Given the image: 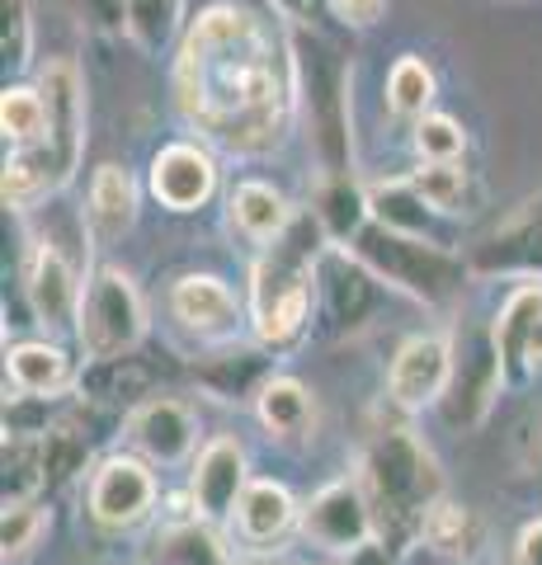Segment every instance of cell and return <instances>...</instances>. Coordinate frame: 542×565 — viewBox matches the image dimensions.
I'll list each match as a JSON object with an SVG mask.
<instances>
[{
    "instance_id": "cell-9",
    "label": "cell",
    "mask_w": 542,
    "mask_h": 565,
    "mask_svg": "<svg viewBox=\"0 0 542 565\" xmlns=\"http://www.w3.org/2000/svg\"><path fill=\"white\" fill-rule=\"evenodd\" d=\"M297 537L307 546H317L330 561H344L363 552L369 542L382 537L378 527V509L363 490V476H340V481L321 486L311 500L302 504V523H297Z\"/></svg>"
},
{
    "instance_id": "cell-38",
    "label": "cell",
    "mask_w": 542,
    "mask_h": 565,
    "mask_svg": "<svg viewBox=\"0 0 542 565\" xmlns=\"http://www.w3.org/2000/svg\"><path fill=\"white\" fill-rule=\"evenodd\" d=\"M471 147V137L467 128L453 114H439V109H429L425 118H415L411 122V151H415V161L419 166H439V161H463Z\"/></svg>"
},
{
    "instance_id": "cell-8",
    "label": "cell",
    "mask_w": 542,
    "mask_h": 565,
    "mask_svg": "<svg viewBox=\"0 0 542 565\" xmlns=\"http://www.w3.org/2000/svg\"><path fill=\"white\" fill-rule=\"evenodd\" d=\"M504 386H510V373H504L496 330L491 326H458L453 330V377H448V392L439 401V415H444L448 429L477 434L481 424L491 419Z\"/></svg>"
},
{
    "instance_id": "cell-31",
    "label": "cell",
    "mask_w": 542,
    "mask_h": 565,
    "mask_svg": "<svg viewBox=\"0 0 542 565\" xmlns=\"http://www.w3.org/2000/svg\"><path fill=\"white\" fill-rule=\"evenodd\" d=\"M43 467H47V494H57V490H66V486H76V481L91 476L95 444H91V429H85L76 415L47 419V429H43Z\"/></svg>"
},
{
    "instance_id": "cell-32",
    "label": "cell",
    "mask_w": 542,
    "mask_h": 565,
    "mask_svg": "<svg viewBox=\"0 0 542 565\" xmlns=\"http://www.w3.org/2000/svg\"><path fill=\"white\" fill-rule=\"evenodd\" d=\"M406 180L415 184L419 199H425L434 212H444L448 222L471 217V212L481 207V184L463 161H439V166L415 161V170H406Z\"/></svg>"
},
{
    "instance_id": "cell-37",
    "label": "cell",
    "mask_w": 542,
    "mask_h": 565,
    "mask_svg": "<svg viewBox=\"0 0 542 565\" xmlns=\"http://www.w3.org/2000/svg\"><path fill=\"white\" fill-rule=\"evenodd\" d=\"M47 467H43V429L39 434H6V504L43 500Z\"/></svg>"
},
{
    "instance_id": "cell-3",
    "label": "cell",
    "mask_w": 542,
    "mask_h": 565,
    "mask_svg": "<svg viewBox=\"0 0 542 565\" xmlns=\"http://www.w3.org/2000/svg\"><path fill=\"white\" fill-rule=\"evenodd\" d=\"M359 476L378 509L382 542L396 546V552H401V542L419 533V519L429 514V504L448 494L434 448L411 424H392V419L369 434V444L359 452Z\"/></svg>"
},
{
    "instance_id": "cell-44",
    "label": "cell",
    "mask_w": 542,
    "mask_h": 565,
    "mask_svg": "<svg viewBox=\"0 0 542 565\" xmlns=\"http://www.w3.org/2000/svg\"><path fill=\"white\" fill-rule=\"evenodd\" d=\"M510 565H542V519H529L514 533L510 546Z\"/></svg>"
},
{
    "instance_id": "cell-11",
    "label": "cell",
    "mask_w": 542,
    "mask_h": 565,
    "mask_svg": "<svg viewBox=\"0 0 542 565\" xmlns=\"http://www.w3.org/2000/svg\"><path fill=\"white\" fill-rule=\"evenodd\" d=\"M166 307H170V321L208 349L241 340V326L251 321L246 297H241L222 274H203V269L174 278L170 292H166Z\"/></svg>"
},
{
    "instance_id": "cell-4",
    "label": "cell",
    "mask_w": 542,
    "mask_h": 565,
    "mask_svg": "<svg viewBox=\"0 0 542 565\" xmlns=\"http://www.w3.org/2000/svg\"><path fill=\"white\" fill-rule=\"evenodd\" d=\"M349 250L369 264L392 292L411 297V302H419V307L458 302L467 278H471V264H467V255L458 250V245L396 232V226L378 222V217L349 241Z\"/></svg>"
},
{
    "instance_id": "cell-14",
    "label": "cell",
    "mask_w": 542,
    "mask_h": 565,
    "mask_svg": "<svg viewBox=\"0 0 542 565\" xmlns=\"http://www.w3.org/2000/svg\"><path fill=\"white\" fill-rule=\"evenodd\" d=\"M124 434H128V448L142 452L147 462L156 467H184L199 457V411L189 405L184 396L174 392H156L142 405H132L124 415Z\"/></svg>"
},
{
    "instance_id": "cell-19",
    "label": "cell",
    "mask_w": 542,
    "mask_h": 565,
    "mask_svg": "<svg viewBox=\"0 0 542 565\" xmlns=\"http://www.w3.org/2000/svg\"><path fill=\"white\" fill-rule=\"evenodd\" d=\"M297 523H302V504L293 500V490L284 481H269V476H251L246 494L226 519V533H232L241 552L269 556L297 533Z\"/></svg>"
},
{
    "instance_id": "cell-43",
    "label": "cell",
    "mask_w": 542,
    "mask_h": 565,
    "mask_svg": "<svg viewBox=\"0 0 542 565\" xmlns=\"http://www.w3.org/2000/svg\"><path fill=\"white\" fill-rule=\"evenodd\" d=\"M269 6L284 14L288 24H297V29H311L317 33L321 29V20L330 14V0H269Z\"/></svg>"
},
{
    "instance_id": "cell-36",
    "label": "cell",
    "mask_w": 542,
    "mask_h": 565,
    "mask_svg": "<svg viewBox=\"0 0 542 565\" xmlns=\"http://www.w3.org/2000/svg\"><path fill=\"white\" fill-rule=\"evenodd\" d=\"M0 132H6V147H43L47 141V99L39 85L29 81H10L0 90Z\"/></svg>"
},
{
    "instance_id": "cell-34",
    "label": "cell",
    "mask_w": 542,
    "mask_h": 565,
    "mask_svg": "<svg viewBox=\"0 0 542 565\" xmlns=\"http://www.w3.org/2000/svg\"><path fill=\"white\" fill-rule=\"evenodd\" d=\"M434 99H439V76H434L429 57L401 52V57L387 66V81H382V104H387V114L401 122H415L434 109Z\"/></svg>"
},
{
    "instance_id": "cell-1",
    "label": "cell",
    "mask_w": 542,
    "mask_h": 565,
    "mask_svg": "<svg viewBox=\"0 0 542 565\" xmlns=\"http://www.w3.org/2000/svg\"><path fill=\"white\" fill-rule=\"evenodd\" d=\"M302 81L297 47L241 0H213L174 52V109L226 156H274L293 132Z\"/></svg>"
},
{
    "instance_id": "cell-7",
    "label": "cell",
    "mask_w": 542,
    "mask_h": 565,
    "mask_svg": "<svg viewBox=\"0 0 542 565\" xmlns=\"http://www.w3.org/2000/svg\"><path fill=\"white\" fill-rule=\"evenodd\" d=\"M297 81L302 104L311 114V141H317L321 170L349 174L354 170V132H349V66L311 33V52H297Z\"/></svg>"
},
{
    "instance_id": "cell-5",
    "label": "cell",
    "mask_w": 542,
    "mask_h": 565,
    "mask_svg": "<svg viewBox=\"0 0 542 565\" xmlns=\"http://www.w3.org/2000/svg\"><path fill=\"white\" fill-rule=\"evenodd\" d=\"M147 330H151V316L137 278L128 269H118V264H91L85 269L81 311H76V344L85 353V363L142 349Z\"/></svg>"
},
{
    "instance_id": "cell-30",
    "label": "cell",
    "mask_w": 542,
    "mask_h": 565,
    "mask_svg": "<svg viewBox=\"0 0 542 565\" xmlns=\"http://www.w3.org/2000/svg\"><path fill=\"white\" fill-rule=\"evenodd\" d=\"M311 212L321 217L330 245H349L363 226L373 222V203H369V184L354 180V170L349 174H326L317 199H311Z\"/></svg>"
},
{
    "instance_id": "cell-33",
    "label": "cell",
    "mask_w": 542,
    "mask_h": 565,
    "mask_svg": "<svg viewBox=\"0 0 542 565\" xmlns=\"http://www.w3.org/2000/svg\"><path fill=\"white\" fill-rule=\"evenodd\" d=\"M369 203H373V217L387 222V226H396V232H411V236H429V241L453 245V241L439 232V222H448V217H444V212H434L425 199H419L406 174L369 184Z\"/></svg>"
},
{
    "instance_id": "cell-42",
    "label": "cell",
    "mask_w": 542,
    "mask_h": 565,
    "mask_svg": "<svg viewBox=\"0 0 542 565\" xmlns=\"http://www.w3.org/2000/svg\"><path fill=\"white\" fill-rule=\"evenodd\" d=\"M91 24L99 33H128V14H132V0H81Z\"/></svg>"
},
{
    "instance_id": "cell-10",
    "label": "cell",
    "mask_w": 542,
    "mask_h": 565,
    "mask_svg": "<svg viewBox=\"0 0 542 565\" xmlns=\"http://www.w3.org/2000/svg\"><path fill=\"white\" fill-rule=\"evenodd\" d=\"M217 184H222V170L203 137L166 141V147H156L151 166H147V193L170 217H194V212H203L217 199Z\"/></svg>"
},
{
    "instance_id": "cell-21",
    "label": "cell",
    "mask_w": 542,
    "mask_h": 565,
    "mask_svg": "<svg viewBox=\"0 0 542 565\" xmlns=\"http://www.w3.org/2000/svg\"><path fill=\"white\" fill-rule=\"evenodd\" d=\"M156 392H161V367H156L142 349L114 353V359H91L81 367V386H76V396L85 405L118 411V415H128L132 405H142Z\"/></svg>"
},
{
    "instance_id": "cell-18",
    "label": "cell",
    "mask_w": 542,
    "mask_h": 565,
    "mask_svg": "<svg viewBox=\"0 0 542 565\" xmlns=\"http://www.w3.org/2000/svg\"><path fill=\"white\" fill-rule=\"evenodd\" d=\"M251 486V452L236 434H213L189 462V504L203 523L222 527Z\"/></svg>"
},
{
    "instance_id": "cell-24",
    "label": "cell",
    "mask_w": 542,
    "mask_h": 565,
    "mask_svg": "<svg viewBox=\"0 0 542 565\" xmlns=\"http://www.w3.org/2000/svg\"><path fill=\"white\" fill-rule=\"evenodd\" d=\"M297 212L302 207H293L288 193L269 180H241L226 193V226H232V236H241L251 250L274 245L297 222Z\"/></svg>"
},
{
    "instance_id": "cell-28",
    "label": "cell",
    "mask_w": 542,
    "mask_h": 565,
    "mask_svg": "<svg viewBox=\"0 0 542 565\" xmlns=\"http://www.w3.org/2000/svg\"><path fill=\"white\" fill-rule=\"evenodd\" d=\"M142 565H236L232 546L203 519H166L142 552Z\"/></svg>"
},
{
    "instance_id": "cell-2",
    "label": "cell",
    "mask_w": 542,
    "mask_h": 565,
    "mask_svg": "<svg viewBox=\"0 0 542 565\" xmlns=\"http://www.w3.org/2000/svg\"><path fill=\"white\" fill-rule=\"evenodd\" d=\"M326 226L311 207L265 250H255L251 269V334L274 353H288L307 340L317 321V269L326 255Z\"/></svg>"
},
{
    "instance_id": "cell-17",
    "label": "cell",
    "mask_w": 542,
    "mask_h": 565,
    "mask_svg": "<svg viewBox=\"0 0 542 565\" xmlns=\"http://www.w3.org/2000/svg\"><path fill=\"white\" fill-rule=\"evenodd\" d=\"M382 278L349 245H326L317 269V316L330 334H354L378 307Z\"/></svg>"
},
{
    "instance_id": "cell-46",
    "label": "cell",
    "mask_w": 542,
    "mask_h": 565,
    "mask_svg": "<svg viewBox=\"0 0 542 565\" xmlns=\"http://www.w3.org/2000/svg\"><path fill=\"white\" fill-rule=\"evenodd\" d=\"M529 471H533V486L542 490V434H538V444H533V457H529Z\"/></svg>"
},
{
    "instance_id": "cell-12",
    "label": "cell",
    "mask_w": 542,
    "mask_h": 565,
    "mask_svg": "<svg viewBox=\"0 0 542 565\" xmlns=\"http://www.w3.org/2000/svg\"><path fill=\"white\" fill-rule=\"evenodd\" d=\"M471 278H542V193L514 203L486 236L467 245Z\"/></svg>"
},
{
    "instance_id": "cell-25",
    "label": "cell",
    "mask_w": 542,
    "mask_h": 565,
    "mask_svg": "<svg viewBox=\"0 0 542 565\" xmlns=\"http://www.w3.org/2000/svg\"><path fill=\"white\" fill-rule=\"evenodd\" d=\"M255 419H259V429H265L274 444H307L311 434H317V396H311V386L307 382H297L288 373H274L265 386H259V396H255Z\"/></svg>"
},
{
    "instance_id": "cell-45",
    "label": "cell",
    "mask_w": 542,
    "mask_h": 565,
    "mask_svg": "<svg viewBox=\"0 0 542 565\" xmlns=\"http://www.w3.org/2000/svg\"><path fill=\"white\" fill-rule=\"evenodd\" d=\"M533 377H542V321H538L533 340H529V382H533Z\"/></svg>"
},
{
    "instance_id": "cell-13",
    "label": "cell",
    "mask_w": 542,
    "mask_h": 565,
    "mask_svg": "<svg viewBox=\"0 0 542 565\" xmlns=\"http://www.w3.org/2000/svg\"><path fill=\"white\" fill-rule=\"evenodd\" d=\"M33 85L47 99V161L57 166L62 184L76 180V170L85 161V76L76 57H47L33 71Z\"/></svg>"
},
{
    "instance_id": "cell-27",
    "label": "cell",
    "mask_w": 542,
    "mask_h": 565,
    "mask_svg": "<svg viewBox=\"0 0 542 565\" xmlns=\"http://www.w3.org/2000/svg\"><path fill=\"white\" fill-rule=\"evenodd\" d=\"M538 321H542V278L514 282L491 316V330H496V344H500L510 382H529V340H533Z\"/></svg>"
},
{
    "instance_id": "cell-20",
    "label": "cell",
    "mask_w": 542,
    "mask_h": 565,
    "mask_svg": "<svg viewBox=\"0 0 542 565\" xmlns=\"http://www.w3.org/2000/svg\"><path fill=\"white\" fill-rule=\"evenodd\" d=\"M274 359L278 353L265 349L251 334V340H232V344H213L194 363V382L203 386L213 401H226V405H255L259 386L274 377Z\"/></svg>"
},
{
    "instance_id": "cell-6",
    "label": "cell",
    "mask_w": 542,
    "mask_h": 565,
    "mask_svg": "<svg viewBox=\"0 0 542 565\" xmlns=\"http://www.w3.org/2000/svg\"><path fill=\"white\" fill-rule=\"evenodd\" d=\"M156 504H161V481H156V462H147L142 452H109L99 457L85 476L81 509L99 537H124L137 533L142 523H151Z\"/></svg>"
},
{
    "instance_id": "cell-41",
    "label": "cell",
    "mask_w": 542,
    "mask_h": 565,
    "mask_svg": "<svg viewBox=\"0 0 542 565\" xmlns=\"http://www.w3.org/2000/svg\"><path fill=\"white\" fill-rule=\"evenodd\" d=\"M330 14L349 29H373L387 14V0H330Z\"/></svg>"
},
{
    "instance_id": "cell-23",
    "label": "cell",
    "mask_w": 542,
    "mask_h": 565,
    "mask_svg": "<svg viewBox=\"0 0 542 565\" xmlns=\"http://www.w3.org/2000/svg\"><path fill=\"white\" fill-rule=\"evenodd\" d=\"M142 217V184L128 166H99L85 189V232L95 245H118Z\"/></svg>"
},
{
    "instance_id": "cell-15",
    "label": "cell",
    "mask_w": 542,
    "mask_h": 565,
    "mask_svg": "<svg viewBox=\"0 0 542 565\" xmlns=\"http://www.w3.org/2000/svg\"><path fill=\"white\" fill-rule=\"evenodd\" d=\"M448 377H453V334L448 330L411 334L387 363V401L401 415L439 411Z\"/></svg>"
},
{
    "instance_id": "cell-22",
    "label": "cell",
    "mask_w": 542,
    "mask_h": 565,
    "mask_svg": "<svg viewBox=\"0 0 542 565\" xmlns=\"http://www.w3.org/2000/svg\"><path fill=\"white\" fill-rule=\"evenodd\" d=\"M81 386V373L57 340H20L6 349V396L62 401Z\"/></svg>"
},
{
    "instance_id": "cell-35",
    "label": "cell",
    "mask_w": 542,
    "mask_h": 565,
    "mask_svg": "<svg viewBox=\"0 0 542 565\" xmlns=\"http://www.w3.org/2000/svg\"><path fill=\"white\" fill-rule=\"evenodd\" d=\"M52 533V504L47 500H20L6 504L0 514V561L6 565H29L43 552V542Z\"/></svg>"
},
{
    "instance_id": "cell-39",
    "label": "cell",
    "mask_w": 542,
    "mask_h": 565,
    "mask_svg": "<svg viewBox=\"0 0 542 565\" xmlns=\"http://www.w3.org/2000/svg\"><path fill=\"white\" fill-rule=\"evenodd\" d=\"M184 20V0H132V14H128V43L137 52H166L170 39L180 33Z\"/></svg>"
},
{
    "instance_id": "cell-26",
    "label": "cell",
    "mask_w": 542,
    "mask_h": 565,
    "mask_svg": "<svg viewBox=\"0 0 542 565\" xmlns=\"http://www.w3.org/2000/svg\"><path fill=\"white\" fill-rule=\"evenodd\" d=\"M415 542L425 546L429 556H439V561H453V565H471L481 556V546H486V523L481 514L471 504H458V500H434L429 504V514L419 519V533Z\"/></svg>"
},
{
    "instance_id": "cell-16",
    "label": "cell",
    "mask_w": 542,
    "mask_h": 565,
    "mask_svg": "<svg viewBox=\"0 0 542 565\" xmlns=\"http://www.w3.org/2000/svg\"><path fill=\"white\" fill-rule=\"evenodd\" d=\"M81 292H85V278L76 264L62 255V245L52 236H33L29 255H24V302L33 311V321L47 334L76 330Z\"/></svg>"
},
{
    "instance_id": "cell-29",
    "label": "cell",
    "mask_w": 542,
    "mask_h": 565,
    "mask_svg": "<svg viewBox=\"0 0 542 565\" xmlns=\"http://www.w3.org/2000/svg\"><path fill=\"white\" fill-rule=\"evenodd\" d=\"M66 184H62V174L57 166L47 161V151L43 147H10L6 151V174H0V193H6V207L10 212H39L47 199H57Z\"/></svg>"
},
{
    "instance_id": "cell-40",
    "label": "cell",
    "mask_w": 542,
    "mask_h": 565,
    "mask_svg": "<svg viewBox=\"0 0 542 565\" xmlns=\"http://www.w3.org/2000/svg\"><path fill=\"white\" fill-rule=\"evenodd\" d=\"M0 57L20 76L33 66V6L29 0H0Z\"/></svg>"
}]
</instances>
